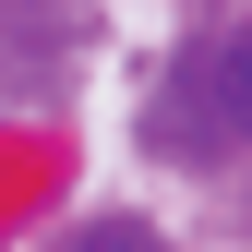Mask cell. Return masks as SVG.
I'll use <instances>...</instances> for the list:
<instances>
[{"instance_id": "obj_2", "label": "cell", "mask_w": 252, "mask_h": 252, "mask_svg": "<svg viewBox=\"0 0 252 252\" xmlns=\"http://www.w3.org/2000/svg\"><path fill=\"white\" fill-rule=\"evenodd\" d=\"M72 252H168V240H156V228H132V216H96Z\"/></svg>"}, {"instance_id": "obj_1", "label": "cell", "mask_w": 252, "mask_h": 252, "mask_svg": "<svg viewBox=\"0 0 252 252\" xmlns=\"http://www.w3.org/2000/svg\"><path fill=\"white\" fill-rule=\"evenodd\" d=\"M216 108H228L240 132H252V24H240L228 48H216Z\"/></svg>"}]
</instances>
